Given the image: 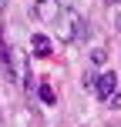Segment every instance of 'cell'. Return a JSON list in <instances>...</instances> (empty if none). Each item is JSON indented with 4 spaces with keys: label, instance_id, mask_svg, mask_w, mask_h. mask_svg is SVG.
I'll use <instances>...</instances> for the list:
<instances>
[{
    "label": "cell",
    "instance_id": "5b68a950",
    "mask_svg": "<svg viewBox=\"0 0 121 127\" xmlns=\"http://www.w3.org/2000/svg\"><path fill=\"white\" fill-rule=\"evenodd\" d=\"M40 100H44V104H54V100H57V97H54V87H51V84H40Z\"/></svg>",
    "mask_w": 121,
    "mask_h": 127
},
{
    "label": "cell",
    "instance_id": "ba28073f",
    "mask_svg": "<svg viewBox=\"0 0 121 127\" xmlns=\"http://www.w3.org/2000/svg\"><path fill=\"white\" fill-rule=\"evenodd\" d=\"M0 7H3V0H0Z\"/></svg>",
    "mask_w": 121,
    "mask_h": 127
},
{
    "label": "cell",
    "instance_id": "52a82bcc",
    "mask_svg": "<svg viewBox=\"0 0 121 127\" xmlns=\"http://www.w3.org/2000/svg\"><path fill=\"white\" fill-rule=\"evenodd\" d=\"M108 3H121V0H108Z\"/></svg>",
    "mask_w": 121,
    "mask_h": 127
},
{
    "label": "cell",
    "instance_id": "9c48e42d",
    "mask_svg": "<svg viewBox=\"0 0 121 127\" xmlns=\"http://www.w3.org/2000/svg\"><path fill=\"white\" fill-rule=\"evenodd\" d=\"M118 24H121V20H118Z\"/></svg>",
    "mask_w": 121,
    "mask_h": 127
},
{
    "label": "cell",
    "instance_id": "3957f363",
    "mask_svg": "<svg viewBox=\"0 0 121 127\" xmlns=\"http://www.w3.org/2000/svg\"><path fill=\"white\" fill-rule=\"evenodd\" d=\"M115 90H118V77L111 74V70H108V74H101V77L94 80V94L101 97V100H108V97H115Z\"/></svg>",
    "mask_w": 121,
    "mask_h": 127
},
{
    "label": "cell",
    "instance_id": "7a4b0ae2",
    "mask_svg": "<svg viewBox=\"0 0 121 127\" xmlns=\"http://www.w3.org/2000/svg\"><path fill=\"white\" fill-rule=\"evenodd\" d=\"M34 13H37L44 24H57L64 7H61V0H37V3H34Z\"/></svg>",
    "mask_w": 121,
    "mask_h": 127
},
{
    "label": "cell",
    "instance_id": "6da1fadb",
    "mask_svg": "<svg viewBox=\"0 0 121 127\" xmlns=\"http://www.w3.org/2000/svg\"><path fill=\"white\" fill-rule=\"evenodd\" d=\"M54 27H57V37L67 40V44H74L77 37H84V20L74 13V7H67V10L57 17V24H54Z\"/></svg>",
    "mask_w": 121,
    "mask_h": 127
},
{
    "label": "cell",
    "instance_id": "8992f818",
    "mask_svg": "<svg viewBox=\"0 0 121 127\" xmlns=\"http://www.w3.org/2000/svg\"><path fill=\"white\" fill-rule=\"evenodd\" d=\"M91 60H94V64H104V50H101V47H98V50L91 54Z\"/></svg>",
    "mask_w": 121,
    "mask_h": 127
},
{
    "label": "cell",
    "instance_id": "277c9868",
    "mask_svg": "<svg viewBox=\"0 0 121 127\" xmlns=\"http://www.w3.org/2000/svg\"><path fill=\"white\" fill-rule=\"evenodd\" d=\"M30 50H34V57H51V40L44 33H34L30 37Z\"/></svg>",
    "mask_w": 121,
    "mask_h": 127
}]
</instances>
